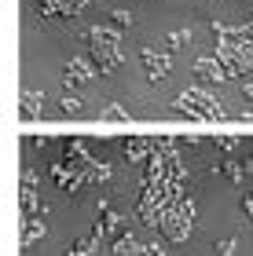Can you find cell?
<instances>
[{"mask_svg":"<svg viewBox=\"0 0 253 256\" xmlns=\"http://www.w3.org/2000/svg\"><path fill=\"white\" fill-rule=\"evenodd\" d=\"M172 110H176V114H187V118H198V121H220V118H224V102L216 99V92L202 88V84L183 88L180 96L172 99Z\"/></svg>","mask_w":253,"mask_h":256,"instance_id":"6da1fadb","label":"cell"},{"mask_svg":"<svg viewBox=\"0 0 253 256\" xmlns=\"http://www.w3.org/2000/svg\"><path fill=\"white\" fill-rule=\"evenodd\" d=\"M85 37L92 44V62L99 74H114L121 66V48H118V26H88Z\"/></svg>","mask_w":253,"mask_h":256,"instance_id":"7a4b0ae2","label":"cell"},{"mask_svg":"<svg viewBox=\"0 0 253 256\" xmlns=\"http://www.w3.org/2000/svg\"><path fill=\"white\" fill-rule=\"evenodd\" d=\"M92 77H96V62H92L88 55H74V59L66 62V70H63V88L74 92L77 84H85Z\"/></svg>","mask_w":253,"mask_h":256,"instance_id":"3957f363","label":"cell"},{"mask_svg":"<svg viewBox=\"0 0 253 256\" xmlns=\"http://www.w3.org/2000/svg\"><path fill=\"white\" fill-rule=\"evenodd\" d=\"M194 77H198V84L205 88V84H216V80H224L227 77V66L220 62V55H205V59H198L194 62Z\"/></svg>","mask_w":253,"mask_h":256,"instance_id":"277c9868","label":"cell"},{"mask_svg":"<svg viewBox=\"0 0 253 256\" xmlns=\"http://www.w3.org/2000/svg\"><path fill=\"white\" fill-rule=\"evenodd\" d=\"M140 55H143V66H147V77H151V80H154V84H158V80H165V77H169V70H172V59H169V55H165V52H154V48H143Z\"/></svg>","mask_w":253,"mask_h":256,"instance_id":"5b68a950","label":"cell"},{"mask_svg":"<svg viewBox=\"0 0 253 256\" xmlns=\"http://www.w3.org/2000/svg\"><path fill=\"white\" fill-rule=\"evenodd\" d=\"M22 118L26 121H37V118H44V92H33V88H26L22 92Z\"/></svg>","mask_w":253,"mask_h":256,"instance_id":"8992f818","label":"cell"},{"mask_svg":"<svg viewBox=\"0 0 253 256\" xmlns=\"http://www.w3.org/2000/svg\"><path fill=\"white\" fill-rule=\"evenodd\" d=\"M121 150H125V158H129V161H143V158L154 154V143H151V139L132 136V139H125V143H121Z\"/></svg>","mask_w":253,"mask_h":256,"instance_id":"52a82bcc","label":"cell"},{"mask_svg":"<svg viewBox=\"0 0 253 256\" xmlns=\"http://www.w3.org/2000/svg\"><path fill=\"white\" fill-rule=\"evenodd\" d=\"M110 249H114V256H132V252H143V246L136 242L132 230H121V234L110 242Z\"/></svg>","mask_w":253,"mask_h":256,"instance_id":"ba28073f","label":"cell"},{"mask_svg":"<svg viewBox=\"0 0 253 256\" xmlns=\"http://www.w3.org/2000/svg\"><path fill=\"white\" fill-rule=\"evenodd\" d=\"M44 238V224H41V220L37 216H22V246H33V242H41Z\"/></svg>","mask_w":253,"mask_h":256,"instance_id":"9c48e42d","label":"cell"},{"mask_svg":"<svg viewBox=\"0 0 253 256\" xmlns=\"http://www.w3.org/2000/svg\"><path fill=\"white\" fill-rule=\"evenodd\" d=\"M99 118H103V121H129V110L118 106V102H107V106L99 110Z\"/></svg>","mask_w":253,"mask_h":256,"instance_id":"30bf717a","label":"cell"},{"mask_svg":"<svg viewBox=\"0 0 253 256\" xmlns=\"http://www.w3.org/2000/svg\"><path fill=\"white\" fill-rule=\"evenodd\" d=\"M165 40H169V52H176V48H183V44L194 40V33H191V30H172Z\"/></svg>","mask_w":253,"mask_h":256,"instance_id":"8fae6325","label":"cell"},{"mask_svg":"<svg viewBox=\"0 0 253 256\" xmlns=\"http://www.w3.org/2000/svg\"><path fill=\"white\" fill-rule=\"evenodd\" d=\"M59 110L63 114H81V96H74V92H66L59 99Z\"/></svg>","mask_w":253,"mask_h":256,"instance_id":"7c38bea8","label":"cell"},{"mask_svg":"<svg viewBox=\"0 0 253 256\" xmlns=\"http://www.w3.org/2000/svg\"><path fill=\"white\" fill-rule=\"evenodd\" d=\"M92 249H96V242H92V234H88L81 242H74V249H66V256H92Z\"/></svg>","mask_w":253,"mask_h":256,"instance_id":"4fadbf2b","label":"cell"},{"mask_svg":"<svg viewBox=\"0 0 253 256\" xmlns=\"http://www.w3.org/2000/svg\"><path fill=\"white\" fill-rule=\"evenodd\" d=\"M110 22H114V26H132V11H129V8H118V11L110 15Z\"/></svg>","mask_w":253,"mask_h":256,"instance_id":"5bb4252c","label":"cell"},{"mask_svg":"<svg viewBox=\"0 0 253 256\" xmlns=\"http://www.w3.org/2000/svg\"><path fill=\"white\" fill-rule=\"evenodd\" d=\"M220 172H224V176H231L235 183L242 180V165H238V161H224V165H220Z\"/></svg>","mask_w":253,"mask_h":256,"instance_id":"9a60e30c","label":"cell"},{"mask_svg":"<svg viewBox=\"0 0 253 256\" xmlns=\"http://www.w3.org/2000/svg\"><path fill=\"white\" fill-rule=\"evenodd\" d=\"M143 256H165V242H147V246H143Z\"/></svg>","mask_w":253,"mask_h":256,"instance_id":"2e32d148","label":"cell"},{"mask_svg":"<svg viewBox=\"0 0 253 256\" xmlns=\"http://www.w3.org/2000/svg\"><path fill=\"white\" fill-rule=\"evenodd\" d=\"M216 146L231 154V150H238V139H235V136H224V139H216Z\"/></svg>","mask_w":253,"mask_h":256,"instance_id":"e0dca14e","label":"cell"},{"mask_svg":"<svg viewBox=\"0 0 253 256\" xmlns=\"http://www.w3.org/2000/svg\"><path fill=\"white\" fill-rule=\"evenodd\" d=\"M22 187H37V172H33L30 165L22 168Z\"/></svg>","mask_w":253,"mask_h":256,"instance_id":"ac0fdd59","label":"cell"},{"mask_svg":"<svg viewBox=\"0 0 253 256\" xmlns=\"http://www.w3.org/2000/svg\"><path fill=\"white\" fill-rule=\"evenodd\" d=\"M216 252H220V256H231V252H235V242H231V238L216 242Z\"/></svg>","mask_w":253,"mask_h":256,"instance_id":"d6986e66","label":"cell"},{"mask_svg":"<svg viewBox=\"0 0 253 256\" xmlns=\"http://www.w3.org/2000/svg\"><path fill=\"white\" fill-rule=\"evenodd\" d=\"M242 99H253V77H242Z\"/></svg>","mask_w":253,"mask_h":256,"instance_id":"ffe728a7","label":"cell"},{"mask_svg":"<svg viewBox=\"0 0 253 256\" xmlns=\"http://www.w3.org/2000/svg\"><path fill=\"white\" fill-rule=\"evenodd\" d=\"M242 208H246V216H249V220H253V194H249V198H246V205H242Z\"/></svg>","mask_w":253,"mask_h":256,"instance_id":"44dd1931","label":"cell"},{"mask_svg":"<svg viewBox=\"0 0 253 256\" xmlns=\"http://www.w3.org/2000/svg\"><path fill=\"white\" fill-rule=\"evenodd\" d=\"M242 121H253V106H242Z\"/></svg>","mask_w":253,"mask_h":256,"instance_id":"7402d4cb","label":"cell"},{"mask_svg":"<svg viewBox=\"0 0 253 256\" xmlns=\"http://www.w3.org/2000/svg\"><path fill=\"white\" fill-rule=\"evenodd\" d=\"M246 172H253V158H249V161H246Z\"/></svg>","mask_w":253,"mask_h":256,"instance_id":"603a6c76","label":"cell"},{"mask_svg":"<svg viewBox=\"0 0 253 256\" xmlns=\"http://www.w3.org/2000/svg\"><path fill=\"white\" fill-rule=\"evenodd\" d=\"M249 30H253V22H249Z\"/></svg>","mask_w":253,"mask_h":256,"instance_id":"cb8c5ba5","label":"cell"}]
</instances>
